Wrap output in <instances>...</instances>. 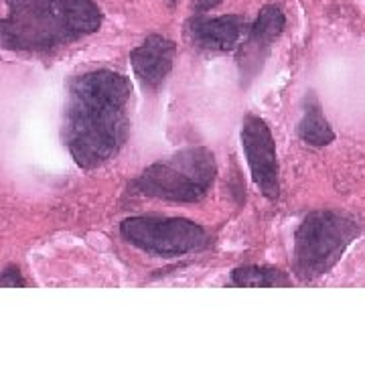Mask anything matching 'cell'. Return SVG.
Returning <instances> with one entry per match:
<instances>
[{
    "instance_id": "6da1fadb",
    "label": "cell",
    "mask_w": 365,
    "mask_h": 365,
    "mask_svg": "<svg viewBox=\"0 0 365 365\" xmlns=\"http://www.w3.org/2000/svg\"><path fill=\"white\" fill-rule=\"evenodd\" d=\"M132 86L122 73L98 69L71 81L66 144L81 169H96L118 155L130 132Z\"/></svg>"
},
{
    "instance_id": "7a4b0ae2",
    "label": "cell",
    "mask_w": 365,
    "mask_h": 365,
    "mask_svg": "<svg viewBox=\"0 0 365 365\" xmlns=\"http://www.w3.org/2000/svg\"><path fill=\"white\" fill-rule=\"evenodd\" d=\"M0 39L13 51H47L100 31L104 14L93 0H6Z\"/></svg>"
},
{
    "instance_id": "3957f363",
    "label": "cell",
    "mask_w": 365,
    "mask_h": 365,
    "mask_svg": "<svg viewBox=\"0 0 365 365\" xmlns=\"http://www.w3.org/2000/svg\"><path fill=\"white\" fill-rule=\"evenodd\" d=\"M217 163L207 146H189L146 167L132 181L134 193L175 203H197L207 195Z\"/></svg>"
},
{
    "instance_id": "277c9868",
    "label": "cell",
    "mask_w": 365,
    "mask_h": 365,
    "mask_svg": "<svg viewBox=\"0 0 365 365\" xmlns=\"http://www.w3.org/2000/svg\"><path fill=\"white\" fill-rule=\"evenodd\" d=\"M359 225L351 215L335 209L311 211L294 234L292 270L302 282L327 274L357 240Z\"/></svg>"
},
{
    "instance_id": "5b68a950",
    "label": "cell",
    "mask_w": 365,
    "mask_h": 365,
    "mask_svg": "<svg viewBox=\"0 0 365 365\" xmlns=\"http://www.w3.org/2000/svg\"><path fill=\"white\" fill-rule=\"evenodd\" d=\"M120 234L134 248L160 258L199 252L209 244L207 232L185 217L136 215L120 223Z\"/></svg>"
},
{
    "instance_id": "8992f818",
    "label": "cell",
    "mask_w": 365,
    "mask_h": 365,
    "mask_svg": "<svg viewBox=\"0 0 365 365\" xmlns=\"http://www.w3.org/2000/svg\"><path fill=\"white\" fill-rule=\"evenodd\" d=\"M240 136L252 179L258 185L262 195L276 201L280 195V167L268 124L258 116H246L242 122Z\"/></svg>"
},
{
    "instance_id": "52a82bcc",
    "label": "cell",
    "mask_w": 365,
    "mask_h": 365,
    "mask_svg": "<svg viewBox=\"0 0 365 365\" xmlns=\"http://www.w3.org/2000/svg\"><path fill=\"white\" fill-rule=\"evenodd\" d=\"M250 26L240 14L205 16L199 13L185 23V39L201 51H234L248 37Z\"/></svg>"
},
{
    "instance_id": "ba28073f",
    "label": "cell",
    "mask_w": 365,
    "mask_h": 365,
    "mask_svg": "<svg viewBox=\"0 0 365 365\" xmlns=\"http://www.w3.org/2000/svg\"><path fill=\"white\" fill-rule=\"evenodd\" d=\"M284 26H287V14L278 4L262 6L256 21L250 26L248 37L240 45L237 66L242 71V78L252 79L260 71L272 43L284 33Z\"/></svg>"
},
{
    "instance_id": "9c48e42d",
    "label": "cell",
    "mask_w": 365,
    "mask_h": 365,
    "mask_svg": "<svg viewBox=\"0 0 365 365\" xmlns=\"http://www.w3.org/2000/svg\"><path fill=\"white\" fill-rule=\"evenodd\" d=\"M177 57L175 41L163 35H150L130 53V63L134 76L148 90H157L169 78Z\"/></svg>"
},
{
    "instance_id": "30bf717a",
    "label": "cell",
    "mask_w": 365,
    "mask_h": 365,
    "mask_svg": "<svg viewBox=\"0 0 365 365\" xmlns=\"http://www.w3.org/2000/svg\"><path fill=\"white\" fill-rule=\"evenodd\" d=\"M299 136L311 146H327L335 140V132L329 126L323 114V106L314 93H309L304 98V112L299 124Z\"/></svg>"
},
{
    "instance_id": "8fae6325",
    "label": "cell",
    "mask_w": 365,
    "mask_h": 365,
    "mask_svg": "<svg viewBox=\"0 0 365 365\" xmlns=\"http://www.w3.org/2000/svg\"><path fill=\"white\" fill-rule=\"evenodd\" d=\"M232 282L244 288L288 287L290 278L272 266H240L232 272Z\"/></svg>"
},
{
    "instance_id": "7c38bea8",
    "label": "cell",
    "mask_w": 365,
    "mask_h": 365,
    "mask_svg": "<svg viewBox=\"0 0 365 365\" xmlns=\"http://www.w3.org/2000/svg\"><path fill=\"white\" fill-rule=\"evenodd\" d=\"M2 287H6V288L25 287V280H23V276H21V272H19V268L9 266V268L2 272Z\"/></svg>"
},
{
    "instance_id": "4fadbf2b",
    "label": "cell",
    "mask_w": 365,
    "mask_h": 365,
    "mask_svg": "<svg viewBox=\"0 0 365 365\" xmlns=\"http://www.w3.org/2000/svg\"><path fill=\"white\" fill-rule=\"evenodd\" d=\"M222 2L223 0H193V11H197V13H207V11L215 9Z\"/></svg>"
},
{
    "instance_id": "5bb4252c",
    "label": "cell",
    "mask_w": 365,
    "mask_h": 365,
    "mask_svg": "<svg viewBox=\"0 0 365 365\" xmlns=\"http://www.w3.org/2000/svg\"><path fill=\"white\" fill-rule=\"evenodd\" d=\"M170 2H173V4H175V2H177V0H170Z\"/></svg>"
}]
</instances>
